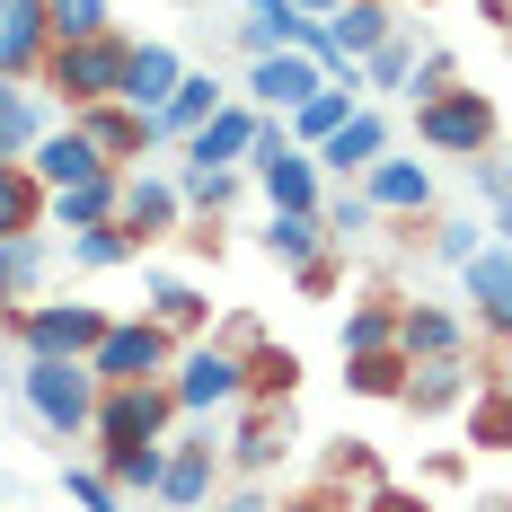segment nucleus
Here are the masks:
<instances>
[{
    "label": "nucleus",
    "instance_id": "obj_46",
    "mask_svg": "<svg viewBox=\"0 0 512 512\" xmlns=\"http://www.w3.org/2000/svg\"><path fill=\"white\" fill-rule=\"evenodd\" d=\"M274 512H345V504H336L327 486H309V495H292V504H274Z\"/></svg>",
    "mask_w": 512,
    "mask_h": 512
},
{
    "label": "nucleus",
    "instance_id": "obj_19",
    "mask_svg": "<svg viewBox=\"0 0 512 512\" xmlns=\"http://www.w3.org/2000/svg\"><path fill=\"white\" fill-rule=\"evenodd\" d=\"M212 468H221L212 442H168V460H159V504L168 512H204L212 504Z\"/></svg>",
    "mask_w": 512,
    "mask_h": 512
},
{
    "label": "nucleus",
    "instance_id": "obj_31",
    "mask_svg": "<svg viewBox=\"0 0 512 512\" xmlns=\"http://www.w3.org/2000/svg\"><path fill=\"white\" fill-rule=\"evenodd\" d=\"M407 380H415V362L398 354V345H380V354H354V362H345V389H354V398H407Z\"/></svg>",
    "mask_w": 512,
    "mask_h": 512
},
{
    "label": "nucleus",
    "instance_id": "obj_39",
    "mask_svg": "<svg viewBox=\"0 0 512 512\" xmlns=\"http://www.w3.org/2000/svg\"><path fill=\"white\" fill-rule=\"evenodd\" d=\"M45 18H53V45H80V36H106V0H45Z\"/></svg>",
    "mask_w": 512,
    "mask_h": 512
},
{
    "label": "nucleus",
    "instance_id": "obj_30",
    "mask_svg": "<svg viewBox=\"0 0 512 512\" xmlns=\"http://www.w3.org/2000/svg\"><path fill=\"white\" fill-rule=\"evenodd\" d=\"M265 256H274V265L327 256V221H318V212H274V221H265Z\"/></svg>",
    "mask_w": 512,
    "mask_h": 512
},
{
    "label": "nucleus",
    "instance_id": "obj_17",
    "mask_svg": "<svg viewBox=\"0 0 512 512\" xmlns=\"http://www.w3.org/2000/svg\"><path fill=\"white\" fill-rule=\"evenodd\" d=\"M460 345H468L460 309H442V301H398V354H407V362H460Z\"/></svg>",
    "mask_w": 512,
    "mask_h": 512
},
{
    "label": "nucleus",
    "instance_id": "obj_41",
    "mask_svg": "<svg viewBox=\"0 0 512 512\" xmlns=\"http://www.w3.org/2000/svg\"><path fill=\"white\" fill-rule=\"evenodd\" d=\"M442 89H460V62H451L442 45H424V53H415V89H407V98L424 106V98H442Z\"/></svg>",
    "mask_w": 512,
    "mask_h": 512
},
{
    "label": "nucleus",
    "instance_id": "obj_1",
    "mask_svg": "<svg viewBox=\"0 0 512 512\" xmlns=\"http://www.w3.org/2000/svg\"><path fill=\"white\" fill-rule=\"evenodd\" d=\"M18 398L36 407V424H45L53 442H80L89 424H98V371L89 362H53V354H18Z\"/></svg>",
    "mask_w": 512,
    "mask_h": 512
},
{
    "label": "nucleus",
    "instance_id": "obj_14",
    "mask_svg": "<svg viewBox=\"0 0 512 512\" xmlns=\"http://www.w3.org/2000/svg\"><path fill=\"white\" fill-rule=\"evenodd\" d=\"M460 292H468V309H477L486 336H512V248L486 239V248L460 265Z\"/></svg>",
    "mask_w": 512,
    "mask_h": 512
},
{
    "label": "nucleus",
    "instance_id": "obj_15",
    "mask_svg": "<svg viewBox=\"0 0 512 512\" xmlns=\"http://www.w3.org/2000/svg\"><path fill=\"white\" fill-rule=\"evenodd\" d=\"M309 159H318V177H371V159H389V115L380 106H354V124L327 133Z\"/></svg>",
    "mask_w": 512,
    "mask_h": 512
},
{
    "label": "nucleus",
    "instance_id": "obj_11",
    "mask_svg": "<svg viewBox=\"0 0 512 512\" xmlns=\"http://www.w3.org/2000/svg\"><path fill=\"white\" fill-rule=\"evenodd\" d=\"M27 177H36L45 195H62V186H89V177H115V168L98 159V142H89L80 124H53L45 142L27 151Z\"/></svg>",
    "mask_w": 512,
    "mask_h": 512
},
{
    "label": "nucleus",
    "instance_id": "obj_25",
    "mask_svg": "<svg viewBox=\"0 0 512 512\" xmlns=\"http://www.w3.org/2000/svg\"><path fill=\"white\" fill-rule=\"evenodd\" d=\"M45 265H53L45 230H27V239H0V301H9V309H27L36 292H45Z\"/></svg>",
    "mask_w": 512,
    "mask_h": 512
},
{
    "label": "nucleus",
    "instance_id": "obj_8",
    "mask_svg": "<svg viewBox=\"0 0 512 512\" xmlns=\"http://www.w3.org/2000/svg\"><path fill=\"white\" fill-rule=\"evenodd\" d=\"M256 133H265V115H256L248 98H230L221 115H212V124H195V133L177 142V159H186V168H248Z\"/></svg>",
    "mask_w": 512,
    "mask_h": 512
},
{
    "label": "nucleus",
    "instance_id": "obj_35",
    "mask_svg": "<svg viewBox=\"0 0 512 512\" xmlns=\"http://www.w3.org/2000/svg\"><path fill=\"white\" fill-rule=\"evenodd\" d=\"M239 177H248V168H177V195H186V212L221 221V212L239 204Z\"/></svg>",
    "mask_w": 512,
    "mask_h": 512
},
{
    "label": "nucleus",
    "instance_id": "obj_27",
    "mask_svg": "<svg viewBox=\"0 0 512 512\" xmlns=\"http://www.w3.org/2000/svg\"><path fill=\"white\" fill-rule=\"evenodd\" d=\"M45 230V186L27 177V159H0V239Z\"/></svg>",
    "mask_w": 512,
    "mask_h": 512
},
{
    "label": "nucleus",
    "instance_id": "obj_13",
    "mask_svg": "<svg viewBox=\"0 0 512 512\" xmlns=\"http://www.w3.org/2000/svg\"><path fill=\"white\" fill-rule=\"evenodd\" d=\"M177 80H186V53H177V45H151V36H142V45L124 53V89H115V98L133 106V115H151V124H159V106L177 98Z\"/></svg>",
    "mask_w": 512,
    "mask_h": 512
},
{
    "label": "nucleus",
    "instance_id": "obj_32",
    "mask_svg": "<svg viewBox=\"0 0 512 512\" xmlns=\"http://www.w3.org/2000/svg\"><path fill=\"white\" fill-rule=\"evenodd\" d=\"M45 133H53V124L36 115V98H27L18 80H0V159H27Z\"/></svg>",
    "mask_w": 512,
    "mask_h": 512
},
{
    "label": "nucleus",
    "instance_id": "obj_12",
    "mask_svg": "<svg viewBox=\"0 0 512 512\" xmlns=\"http://www.w3.org/2000/svg\"><path fill=\"white\" fill-rule=\"evenodd\" d=\"M142 248L151 239H168L177 221H186V195H177V177H159V168H124V212H115Z\"/></svg>",
    "mask_w": 512,
    "mask_h": 512
},
{
    "label": "nucleus",
    "instance_id": "obj_24",
    "mask_svg": "<svg viewBox=\"0 0 512 512\" xmlns=\"http://www.w3.org/2000/svg\"><path fill=\"white\" fill-rule=\"evenodd\" d=\"M142 318H159L177 345H195V336H212V301L195 292V283H177V274H151V309Z\"/></svg>",
    "mask_w": 512,
    "mask_h": 512
},
{
    "label": "nucleus",
    "instance_id": "obj_20",
    "mask_svg": "<svg viewBox=\"0 0 512 512\" xmlns=\"http://www.w3.org/2000/svg\"><path fill=\"white\" fill-rule=\"evenodd\" d=\"M115 212H124V177H89V186H62V195H45V230L80 239V230H106Z\"/></svg>",
    "mask_w": 512,
    "mask_h": 512
},
{
    "label": "nucleus",
    "instance_id": "obj_33",
    "mask_svg": "<svg viewBox=\"0 0 512 512\" xmlns=\"http://www.w3.org/2000/svg\"><path fill=\"white\" fill-rule=\"evenodd\" d=\"M336 345H345V362L398 345V301H354V309H345V327H336Z\"/></svg>",
    "mask_w": 512,
    "mask_h": 512
},
{
    "label": "nucleus",
    "instance_id": "obj_51",
    "mask_svg": "<svg viewBox=\"0 0 512 512\" xmlns=\"http://www.w3.org/2000/svg\"><path fill=\"white\" fill-rule=\"evenodd\" d=\"M0 9H9V0H0Z\"/></svg>",
    "mask_w": 512,
    "mask_h": 512
},
{
    "label": "nucleus",
    "instance_id": "obj_45",
    "mask_svg": "<svg viewBox=\"0 0 512 512\" xmlns=\"http://www.w3.org/2000/svg\"><path fill=\"white\" fill-rule=\"evenodd\" d=\"M212 512H274V495H265V486H230Z\"/></svg>",
    "mask_w": 512,
    "mask_h": 512
},
{
    "label": "nucleus",
    "instance_id": "obj_10",
    "mask_svg": "<svg viewBox=\"0 0 512 512\" xmlns=\"http://www.w3.org/2000/svg\"><path fill=\"white\" fill-rule=\"evenodd\" d=\"M318 89H327V62H309V53H265V62H248V106L256 115H292Z\"/></svg>",
    "mask_w": 512,
    "mask_h": 512
},
{
    "label": "nucleus",
    "instance_id": "obj_42",
    "mask_svg": "<svg viewBox=\"0 0 512 512\" xmlns=\"http://www.w3.org/2000/svg\"><path fill=\"white\" fill-rule=\"evenodd\" d=\"M477 248H486V221H433V256L442 265H468Z\"/></svg>",
    "mask_w": 512,
    "mask_h": 512
},
{
    "label": "nucleus",
    "instance_id": "obj_7",
    "mask_svg": "<svg viewBox=\"0 0 512 512\" xmlns=\"http://www.w3.org/2000/svg\"><path fill=\"white\" fill-rule=\"evenodd\" d=\"M177 424V398H168V380H133V389H98V424H89V442L98 451H142Z\"/></svg>",
    "mask_w": 512,
    "mask_h": 512
},
{
    "label": "nucleus",
    "instance_id": "obj_37",
    "mask_svg": "<svg viewBox=\"0 0 512 512\" xmlns=\"http://www.w3.org/2000/svg\"><path fill=\"white\" fill-rule=\"evenodd\" d=\"M468 442H477V451H512V389H486V380H477V407H468Z\"/></svg>",
    "mask_w": 512,
    "mask_h": 512
},
{
    "label": "nucleus",
    "instance_id": "obj_49",
    "mask_svg": "<svg viewBox=\"0 0 512 512\" xmlns=\"http://www.w3.org/2000/svg\"><path fill=\"white\" fill-rule=\"evenodd\" d=\"M292 9H301V18H336L345 0H292Z\"/></svg>",
    "mask_w": 512,
    "mask_h": 512
},
{
    "label": "nucleus",
    "instance_id": "obj_38",
    "mask_svg": "<svg viewBox=\"0 0 512 512\" xmlns=\"http://www.w3.org/2000/svg\"><path fill=\"white\" fill-rule=\"evenodd\" d=\"M62 495H71L80 512H124V495L106 486V468H98V460H62Z\"/></svg>",
    "mask_w": 512,
    "mask_h": 512
},
{
    "label": "nucleus",
    "instance_id": "obj_5",
    "mask_svg": "<svg viewBox=\"0 0 512 512\" xmlns=\"http://www.w3.org/2000/svg\"><path fill=\"white\" fill-rule=\"evenodd\" d=\"M168 398H177V415H221V407H248L239 354H230L221 336H195L186 354L168 362Z\"/></svg>",
    "mask_w": 512,
    "mask_h": 512
},
{
    "label": "nucleus",
    "instance_id": "obj_4",
    "mask_svg": "<svg viewBox=\"0 0 512 512\" xmlns=\"http://www.w3.org/2000/svg\"><path fill=\"white\" fill-rule=\"evenodd\" d=\"M106 327H115V318L89 309V301H27V309H9V336H18L27 354H53V362H89Z\"/></svg>",
    "mask_w": 512,
    "mask_h": 512
},
{
    "label": "nucleus",
    "instance_id": "obj_18",
    "mask_svg": "<svg viewBox=\"0 0 512 512\" xmlns=\"http://www.w3.org/2000/svg\"><path fill=\"white\" fill-rule=\"evenodd\" d=\"M362 195H371V212H407V221H424L433 212V159H371V177H362Z\"/></svg>",
    "mask_w": 512,
    "mask_h": 512
},
{
    "label": "nucleus",
    "instance_id": "obj_23",
    "mask_svg": "<svg viewBox=\"0 0 512 512\" xmlns=\"http://www.w3.org/2000/svg\"><path fill=\"white\" fill-rule=\"evenodd\" d=\"M221 106H230V89H221L212 71H186V80H177V98L159 106V151H168V142H186L195 124H212Z\"/></svg>",
    "mask_w": 512,
    "mask_h": 512
},
{
    "label": "nucleus",
    "instance_id": "obj_9",
    "mask_svg": "<svg viewBox=\"0 0 512 512\" xmlns=\"http://www.w3.org/2000/svg\"><path fill=\"white\" fill-rule=\"evenodd\" d=\"M71 124H80V133L98 142V159L115 168V177H124L133 159H151V151H159V124H151V115H133L124 98H106V106H80Z\"/></svg>",
    "mask_w": 512,
    "mask_h": 512
},
{
    "label": "nucleus",
    "instance_id": "obj_43",
    "mask_svg": "<svg viewBox=\"0 0 512 512\" xmlns=\"http://www.w3.org/2000/svg\"><path fill=\"white\" fill-rule=\"evenodd\" d=\"M292 283H301V301H327V292L345 283V265H336V248H327V256H309V265H292Z\"/></svg>",
    "mask_w": 512,
    "mask_h": 512
},
{
    "label": "nucleus",
    "instance_id": "obj_50",
    "mask_svg": "<svg viewBox=\"0 0 512 512\" xmlns=\"http://www.w3.org/2000/svg\"><path fill=\"white\" fill-rule=\"evenodd\" d=\"M389 9H398V0H389Z\"/></svg>",
    "mask_w": 512,
    "mask_h": 512
},
{
    "label": "nucleus",
    "instance_id": "obj_28",
    "mask_svg": "<svg viewBox=\"0 0 512 512\" xmlns=\"http://www.w3.org/2000/svg\"><path fill=\"white\" fill-rule=\"evenodd\" d=\"M274 460H283V407H248L239 415V442H230V468L239 477H265Z\"/></svg>",
    "mask_w": 512,
    "mask_h": 512
},
{
    "label": "nucleus",
    "instance_id": "obj_26",
    "mask_svg": "<svg viewBox=\"0 0 512 512\" xmlns=\"http://www.w3.org/2000/svg\"><path fill=\"white\" fill-rule=\"evenodd\" d=\"M477 380H486V371H468V362H415V380H407V398H398V407L442 415V407H460Z\"/></svg>",
    "mask_w": 512,
    "mask_h": 512
},
{
    "label": "nucleus",
    "instance_id": "obj_47",
    "mask_svg": "<svg viewBox=\"0 0 512 512\" xmlns=\"http://www.w3.org/2000/svg\"><path fill=\"white\" fill-rule=\"evenodd\" d=\"M486 239H495V248H512V195L495 204V230H486Z\"/></svg>",
    "mask_w": 512,
    "mask_h": 512
},
{
    "label": "nucleus",
    "instance_id": "obj_48",
    "mask_svg": "<svg viewBox=\"0 0 512 512\" xmlns=\"http://www.w3.org/2000/svg\"><path fill=\"white\" fill-rule=\"evenodd\" d=\"M371 512H424L415 495H371Z\"/></svg>",
    "mask_w": 512,
    "mask_h": 512
},
{
    "label": "nucleus",
    "instance_id": "obj_21",
    "mask_svg": "<svg viewBox=\"0 0 512 512\" xmlns=\"http://www.w3.org/2000/svg\"><path fill=\"white\" fill-rule=\"evenodd\" d=\"M239 380H248V407H292V389H301V354L274 345V336H256L248 354H239Z\"/></svg>",
    "mask_w": 512,
    "mask_h": 512
},
{
    "label": "nucleus",
    "instance_id": "obj_29",
    "mask_svg": "<svg viewBox=\"0 0 512 512\" xmlns=\"http://www.w3.org/2000/svg\"><path fill=\"white\" fill-rule=\"evenodd\" d=\"M415 89V36L398 27L380 53H362V98H407Z\"/></svg>",
    "mask_w": 512,
    "mask_h": 512
},
{
    "label": "nucleus",
    "instance_id": "obj_34",
    "mask_svg": "<svg viewBox=\"0 0 512 512\" xmlns=\"http://www.w3.org/2000/svg\"><path fill=\"white\" fill-rule=\"evenodd\" d=\"M62 248H71L80 274H115V265H133V256H142V239H133L124 221H106V230H80V239H62Z\"/></svg>",
    "mask_w": 512,
    "mask_h": 512
},
{
    "label": "nucleus",
    "instance_id": "obj_16",
    "mask_svg": "<svg viewBox=\"0 0 512 512\" xmlns=\"http://www.w3.org/2000/svg\"><path fill=\"white\" fill-rule=\"evenodd\" d=\"M45 53H53L45 0H9V9H0V80H36Z\"/></svg>",
    "mask_w": 512,
    "mask_h": 512
},
{
    "label": "nucleus",
    "instance_id": "obj_36",
    "mask_svg": "<svg viewBox=\"0 0 512 512\" xmlns=\"http://www.w3.org/2000/svg\"><path fill=\"white\" fill-rule=\"evenodd\" d=\"M159 460H168V442H142V451H98L106 486L115 495H159Z\"/></svg>",
    "mask_w": 512,
    "mask_h": 512
},
{
    "label": "nucleus",
    "instance_id": "obj_2",
    "mask_svg": "<svg viewBox=\"0 0 512 512\" xmlns=\"http://www.w3.org/2000/svg\"><path fill=\"white\" fill-rule=\"evenodd\" d=\"M415 142L433 159H486L504 151V115H495V89H442V98L415 106Z\"/></svg>",
    "mask_w": 512,
    "mask_h": 512
},
{
    "label": "nucleus",
    "instance_id": "obj_6",
    "mask_svg": "<svg viewBox=\"0 0 512 512\" xmlns=\"http://www.w3.org/2000/svg\"><path fill=\"white\" fill-rule=\"evenodd\" d=\"M186 354L159 318H115L98 336V354H89V371H98V389H133V380H168V362Z\"/></svg>",
    "mask_w": 512,
    "mask_h": 512
},
{
    "label": "nucleus",
    "instance_id": "obj_44",
    "mask_svg": "<svg viewBox=\"0 0 512 512\" xmlns=\"http://www.w3.org/2000/svg\"><path fill=\"white\" fill-rule=\"evenodd\" d=\"M468 186H477V195H486V204H504V195H512V159H504V151L468 159Z\"/></svg>",
    "mask_w": 512,
    "mask_h": 512
},
{
    "label": "nucleus",
    "instance_id": "obj_3",
    "mask_svg": "<svg viewBox=\"0 0 512 512\" xmlns=\"http://www.w3.org/2000/svg\"><path fill=\"white\" fill-rule=\"evenodd\" d=\"M124 53H133V45H124V36L106 27V36H80V45H53L36 80H45L53 98L80 115V106H106L115 89H124Z\"/></svg>",
    "mask_w": 512,
    "mask_h": 512
},
{
    "label": "nucleus",
    "instance_id": "obj_22",
    "mask_svg": "<svg viewBox=\"0 0 512 512\" xmlns=\"http://www.w3.org/2000/svg\"><path fill=\"white\" fill-rule=\"evenodd\" d=\"M398 36V9L389 0H345L336 18H327V45H336V62H362V53H380Z\"/></svg>",
    "mask_w": 512,
    "mask_h": 512
},
{
    "label": "nucleus",
    "instance_id": "obj_40",
    "mask_svg": "<svg viewBox=\"0 0 512 512\" xmlns=\"http://www.w3.org/2000/svg\"><path fill=\"white\" fill-rule=\"evenodd\" d=\"M318 221H327V248H354L380 212H371V195H327V204H318Z\"/></svg>",
    "mask_w": 512,
    "mask_h": 512
}]
</instances>
